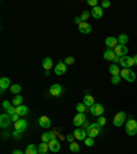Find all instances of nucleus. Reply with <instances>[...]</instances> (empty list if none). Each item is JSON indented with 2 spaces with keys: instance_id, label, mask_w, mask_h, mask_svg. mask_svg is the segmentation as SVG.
Masks as SVG:
<instances>
[{
  "instance_id": "47",
  "label": "nucleus",
  "mask_w": 137,
  "mask_h": 154,
  "mask_svg": "<svg viewBox=\"0 0 137 154\" xmlns=\"http://www.w3.org/2000/svg\"><path fill=\"white\" fill-rule=\"evenodd\" d=\"M12 154H25V153H22L21 150H14L12 151Z\"/></svg>"
},
{
  "instance_id": "19",
  "label": "nucleus",
  "mask_w": 137,
  "mask_h": 154,
  "mask_svg": "<svg viewBox=\"0 0 137 154\" xmlns=\"http://www.w3.org/2000/svg\"><path fill=\"white\" fill-rule=\"evenodd\" d=\"M114 51H115V54L119 55V57H125V55H128V47L122 46V44H118V46L114 48Z\"/></svg>"
},
{
  "instance_id": "2",
  "label": "nucleus",
  "mask_w": 137,
  "mask_h": 154,
  "mask_svg": "<svg viewBox=\"0 0 137 154\" xmlns=\"http://www.w3.org/2000/svg\"><path fill=\"white\" fill-rule=\"evenodd\" d=\"M100 132H101V127L99 125L98 122H93V124H90L89 128L87 129L88 136H89V138H93V139L96 138V136L100 135Z\"/></svg>"
},
{
  "instance_id": "10",
  "label": "nucleus",
  "mask_w": 137,
  "mask_h": 154,
  "mask_svg": "<svg viewBox=\"0 0 137 154\" xmlns=\"http://www.w3.org/2000/svg\"><path fill=\"white\" fill-rule=\"evenodd\" d=\"M62 92H63V87L60 84H52L50 88V94L52 97H60Z\"/></svg>"
},
{
  "instance_id": "30",
  "label": "nucleus",
  "mask_w": 137,
  "mask_h": 154,
  "mask_svg": "<svg viewBox=\"0 0 137 154\" xmlns=\"http://www.w3.org/2000/svg\"><path fill=\"white\" fill-rule=\"evenodd\" d=\"M11 102H12V105H14L15 108H17V106H21V105H22V102H23V98H22L21 95H15V98L11 100Z\"/></svg>"
},
{
  "instance_id": "41",
  "label": "nucleus",
  "mask_w": 137,
  "mask_h": 154,
  "mask_svg": "<svg viewBox=\"0 0 137 154\" xmlns=\"http://www.w3.org/2000/svg\"><path fill=\"white\" fill-rule=\"evenodd\" d=\"M12 102H8V100H3V108H4V110H7L10 106H12Z\"/></svg>"
},
{
  "instance_id": "13",
  "label": "nucleus",
  "mask_w": 137,
  "mask_h": 154,
  "mask_svg": "<svg viewBox=\"0 0 137 154\" xmlns=\"http://www.w3.org/2000/svg\"><path fill=\"white\" fill-rule=\"evenodd\" d=\"M7 88H11V81L8 77H1L0 79V92L3 94Z\"/></svg>"
},
{
  "instance_id": "22",
  "label": "nucleus",
  "mask_w": 137,
  "mask_h": 154,
  "mask_svg": "<svg viewBox=\"0 0 137 154\" xmlns=\"http://www.w3.org/2000/svg\"><path fill=\"white\" fill-rule=\"evenodd\" d=\"M85 106H88V108H92L96 102H95V98L92 97V95H84V102H82Z\"/></svg>"
},
{
  "instance_id": "17",
  "label": "nucleus",
  "mask_w": 137,
  "mask_h": 154,
  "mask_svg": "<svg viewBox=\"0 0 137 154\" xmlns=\"http://www.w3.org/2000/svg\"><path fill=\"white\" fill-rule=\"evenodd\" d=\"M78 30H79V33H82V35H88V33L92 32V26H90L88 22H82V24L78 25Z\"/></svg>"
},
{
  "instance_id": "6",
  "label": "nucleus",
  "mask_w": 137,
  "mask_h": 154,
  "mask_svg": "<svg viewBox=\"0 0 137 154\" xmlns=\"http://www.w3.org/2000/svg\"><path fill=\"white\" fill-rule=\"evenodd\" d=\"M90 113H92V116H95V117H100V116H103V113H104V106L101 103H95L92 108H89Z\"/></svg>"
},
{
  "instance_id": "37",
  "label": "nucleus",
  "mask_w": 137,
  "mask_h": 154,
  "mask_svg": "<svg viewBox=\"0 0 137 154\" xmlns=\"http://www.w3.org/2000/svg\"><path fill=\"white\" fill-rule=\"evenodd\" d=\"M106 121H107V120H106V118L103 117V116H100V117H98V121H96V122H98V124H99L100 127H103V125L106 124Z\"/></svg>"
},
{
  "instance_id": "20",
  "label": "nucleus",
  "mask_w": 137,
  "mask_h": 154,
  "mask_svg": "<svg viewBox=\"0 0 137 154\" xmlns=\"http://www.w3.org/2000/svg\"><path fill=\"white\" fill-rule=\"evenodd\" d=\"M52 139H56V132H44L43 135H41V142L48 143V142H51Z\"/></svg>"
},
{
  "instance_id": "9",
  "label": "nucleus",
  "mask_w": 137,
  "mask_h": 154,
  "mask_svg": "<svg viewBox=\"0 0 137 154\" xmlns=\"http://www.w3.org/2000/svg\"><path fill=\"white\" fill-rule=\"evenodd\" d=\"M54 72H55V74L56 76H63L66 72H67V65L65 63V62H59L56 66L54 68Z\"/></svg>"
},
{
  "instance_id": "26",
  "label": "nucleus",
  "mask_w": 137,
  "mask_h": 154,
  "mask_svg": "<svg viewBox=\"0 0 137 154\" xmlns=\"http://www.w3.org/2000/svg\"><path fill=\"white\" fill-rule=\"evenodd\" d=\"M48 150H50V146H48V143H45V142H41V143L39 144V154H47Z\"/></svg>"
},
{
  "instance_id": "24",
  "label": "nucleus",
  "mask_w": 137,
  "mask_h": 154,
  "mask_svg": "<svg viewBox=\"0 0 137 154\" xmlns=\"http://www.w3.org/2000/svg\"><path fill=\"white\" fill-rule=\"evenodd\" d=\"M52 66H54V62H52V59L51 58H44V61H43V68L45 69V70H51L52 69ZM55 68V66H54Z\"/></svg>"
},
{
  "instance_id": "36",
  "label": "nucleus",
  "mask_w": 137,
  "mask_h": 154,
  "mask_svg": "<svg viewBox=\"0 0 137 154\" xmlns=\"http://www.w3.org/2000/svg\"><path fill=\"white\" fill-rule=\"evenodd\" d=\"M63 62H65V63L68 66V65H73V63H74V62H76V59H74L73 57H66V58H65V61H63Z\"/></svg>"
},
{
  "instance_id": "23",
  "label": "nucleus",
  "mask_w": 137,
  "mask_h": 154,
  "mask_svg": "<svg viewBox=\"0 0 137 154\" xmlns=\"http://www.w3.org/2000/svg\"><path fill=\"white\" fill-rule=\"evenodd\" d=\"M108 72L111 76H121V69H119L118 65H114L112 63L110 68H108Z\"/></svg>"
},
{
  "instance_id": "16",
  "label": "nucleus",
  "mask_w": 137,
  "mask_h": 154,
  "mask_svg": "<svg viewBox=\"0 0 137 154\" xmlns=\"http://www.w3.org/2000/svg\"><path fill=\"white\" fill-rule=\"evenodd\" d=\"M106 46H107V48H111V50H114L117 46H118V39L114 36H108L107 39H106Z\"/></svg>"
},
{
  "instance_id": "45",
  "label": "nucleus",
  "mask_w": 137,
  "mask_h": 154,
  "mask_svg": "<svg viewBox=\"0 0 137 154\" xmlns=\"http://www.w3.org/2000/svg\"><path fill=\"white\" fill-rule=\"evenodd\" d=\"M112 62H114V65H118L119 62H121V57H119V55H117V57L114 58V61H112Z\"/></svg>"
},
{
  "instance_id": "34",
  "label": "nucleus",
  "mask_w": 137,
  "mask_h": 154,
  "mask_svg": "<svg viewBox=\"0 0 137 154\" xmlns=\"http://www.w3.org/2000/svg\"><path fill=\"white\" fill-rule=\"evenodd\" d=\"M84 142H85V146H88V147H92L95 144V139H93V138H89V136H88Z\"/></svg>"
},
{
  "instance_id": "40",
  "label": "nucleus",
  "mask_w": 137,
  "mask_h": 154,
  "mask_svg": "<svg viewBox=\"0 0 137 154\" xmlns=\"http://www.w3.org/2000/svg\"><path fill=\"white\" fill-rule=\"evenodd\" d=\"M88 4L92 6V8H93V7H98V6H99V1H98V0H88Z\"/></svg>"
},
{
  "instance_id": "18",
  "label": "nucleus",
  "mask_w": 137,
  "mask_h": 154,
  "mask_svg": "<svg viewBox=\"0 0 137 154\" xmlns=\"http://www.w3.org/2000/svg\"><path fill=\"white\" fill-rule=\"evenodd\" d=\"M14 127H15V129H17V131H21V132H23V131L28 128V121H26V120H23V118H21L19 121L14 122Z\"/></svg>"
},
{
  "instance_id": "21",
  "label": "nucleus",
  "mask_w": 137,
  "mask_h": 154,
  "mask_svg": "<svg viewBox=\"0 0 137 154\" xmlns=\"http://www.w3.org/2000/svg\"><path fill=\"white\" fill-rule=\"evenodd\" d=\"M117 57V54H115V51L114 50H111V48H107V50L104 51V54H103V58H104L106 61H114V58Z\"/></svg>"
},
{
  "instance_id": "32",
  "label": "nucleus",
  "mask_w": 137,
  "mask_h": 154,
  "mask_svg": "<svg viewBox=\"0 0 137 154\" xmlns=\"http://www.w3.org/2000/svg\"><path fill=\"white\" fill-rule=\"evenodd\" d=\"M68 149H70V151H71V153H78V151H79V144L71 142V143H70V146H68Z\"/></svg>"
},
{
  "instance_id": "11",
  "label": "nucleus",
  "mask_w": 137,
  "mask_h": 154,
  "mask_svg": "<svg viewBox=\"0 0 137 154\" xmlns=\"http://www.w3.org/2000/svg\"><path fill=\"white\" fill-rule=\"evenodd\" d=\"M73 135H74V138H76L77 140H85L88 138V133L84 128H77Z\"/></svg>"
},
{
  "instance_id": "39",
  "label": "nucleus",
  "mask_w": 137,
  "mask_h": 154,
  "mask_svg": "<svg viewBox=\"0 0 137 154\" xmlns=\"http://www.w3.org/2000/svg\"><path fill=\"white\" fill-rule=\"evenodd\" d=\"M111 6V1L110 0H104V1H101V8H108Z\"/></svg>"
},
{
  "instance_id": "5",
  "label": "nucleus",
  "mask_w": 137,
  "mask_h": 154,
  "mask_svg": "<svg viewBox=\"0 0 137 154\" xmlns=\"http://www.w3.org/2000/svg\"><path fill=\"white\" fill-rule=\"evenodd\" d=\"M119 65H121L123 69H130L132 66H134L136 63H134L133 57L125 55V57H121V62H119Z\"/></svg>"
},
{
  "instance_id": "29",
  "label": "nucleus",
  "mask_w": 137,
  "mask_h": 154,
  "mask_svg": "<svg viewBox=\"0 0 137 154\" xmlns=\"http://www.w3.org/2000/svg\"><path fill=\"white\" fill-rule=\"evenodd\" d=\"M10 91L14 94V95H19V92L22 91V87L19 85V84H12L11 88H10Z\"/></svg>"
},
{
  "instance_id": "7",
  "label": "nucleus",
  "mask_w": 137,
  "mask_h": 154,
  "mask_svg": "<svg viewBox=\"0 0 137 154\" xmlns=\"http://www.w3.org/2000/svg\"><path fill=\"white\" fill-rule=\"evenodd\" d=\"M87 121V116H85V113H77L76 116H74V118H73V124L76 127H82V124Z\"/></svg>"
},
{
  "instance_id": "15",
  "label": "nucleus",
  "mask_w": 137,
  "mask_h": 154,
  "mask_svg": "<svg viewBox=\"0 0 137 154\" xmlns=\"http://www.w3.org/2000/svg\"><path fill=\"white\" fill-rule=\"evenodd\" d=\"M90 17L95 19H100L101 17H103V8L101 7H93L92 10H90Z\"/></svg>"
},
{
  "instance_id": "4",
  "label": "nucleus",
  "mask_w": 137,
  "mask_h": 154,
  "mask_svg": "<svg viewBox=\"0 0 137 154\" xmlns=\"http://www.w3.org/2000/svg\"><path fill=\"white\" fill-rule=\"evenodd\" d=\"M121 77L129 83H133L134 80H136V73H134L132 69H122V70H121Z\"/></svg>"
},
{
  "instance_id": "25",
  "label": "nucleus",
  "mask_w": 137,
  "mask_h": 154,
  "mask_svg": "<svg viewBox=\"0 0 137 154\" xmlns=\"http://www.w3.org/2000/svg\"><path fill=\"white\" fill-rule=\"evenodd\" d=\"M28 111H29V109H28V106H25V105L17 106V114H19L21 117H22V116H26V114H28Z\"/></svg>"
},
{
  "instance_id": "44",
  "label": "nucleus",
  "mask_w": 137,
  "mask_h": 154,
  "mask_svg": "<svg viewBox=\"0 0 137 154\" xmlns=\"http://www.w3.org/2000/svg\"><path fill=\"white\" fill-rule=\"evenodd\" d=\"M66 139H67L68 142L71 143V142H74V139H76V138H74V135H67V136H66Z\"/></svg>"
},
{
  "instance_id": "46",
  "label": "nucleus",
  "mask_w": 137,
  "mask_h": 154,
  "mask_svg": "<svg viewBox=\"0 0 137 154\" xmlns=\"http://www.w3.org/2000/svg\"><path fill=\"white\" fill-rule=\"evenodd\" d=\"M74 22H76L77 25H79V24H82V19H81V17H76V18H74Z\"/></svg>"
},
{
  "instance_id": "42",
  "label": "nucleus",
  "mask_w": 137,
  "mask_h": 154,
  "mask_svg": "<svg viewBox=\"0 0 137 154\" xmlns=\"http://www.w3.org/2000/svg\"><path fill=\"white\" fill-rule=\"evenodd\" d=\"M19 117H21V116L15 113V114H12V116H11V120H12V121H14V122H17V121H19V120H21V118H19Z\"/></svg>"
},
{
  "instance_id": "28",
  "label": "nucleus",
  "mask_w": 137,
  "mask_h": 154,
  "mask_svg": "<svg viewBox=\"0 0 137 154\" xmlns=\"http://www.w3.org/2000/svg\"><path fill=\"white\" fill-rule=\"evenodd\" d=\"M128 41H129V36L125 35V33H121L118 36V44H122V46H126Z\"/></svg>"
},
{
  "instance_id": "12",
  "label": "nucleus",
  "mask_w": 137,
  "mask_h": 154,
  "mask_svg": "<svg viewBox=\"0 0 137 154\" xmlns=\"http://www.w3.org/2000/svg\"><path fill=\"white\" fill-rule=\"evenodd\" d=\"M39 125L41 127V128H51V125H52V122H51L50 117H47V116H41V117L39 118Z\"/></svg>"
},
{
  "instance_id": "27",
  "label": "nucleus",
  "mask_w": 137,
  "mask_h": 154,
  "mask_svg": "<svg viewBox=\"0 0 137 154\" xmlns=\"http://www.w3.org/2000/svg\"><path fill=\"white\" fill-rule=\"evenodd\" d=\"M25 154H39V147H36L33 143H30L29 146L26 147Z\"/></svg>"
},
{
  "instance_id": "3",
  "label": "nucleus",
  "mask_w": 137,
  "mask_h": 154,
  "mask_svg": "<svg viewBox=\"0 0 137 154\" xmlns=\"http://www.w3.org/2000/svg\"><path fill=\"white\" fill-rule=\"evenodd\" d=\"M126 113L125 111H119V113H117L115 114V117H114V120H112V124L115 127H122L125 122L128 121L126 120Z\"/></svg>"
},
{
  "instance_id": "8",
  "label": "nucleus",
  "mask_w": 137,
  "mask_h": 154,
  "mask_svg": "<svg viewBox=\"0 0 137 154\" xmlns=\"http://www.w3.org/2000/svg\"><path fill=\"white\" fill-rule=\"evenodd\" d=\"M11 116L8 114V113H3V114L0 116V127L1 128H8L11 124Z\"/></svg>"
},
{
  "instance_id": "14",
  "label": "nucleus",
  "mask_w": 137,
  "mask_h": 154,
  "mask_svg": "<svg viewBox=\"0 0 137 154\" xmlns=\"http://www.w3.org/2000/svg\"><path fill=\"white\" fill-rule=\"evenodd\" d=\"M48 146H50V151H52V153L60 151V143L58 139H52L51 142H48Z\"/></svg>"
},
{
  "instance_id": "33",
  "label": "nucleus",
  "mask_w": 137,
  "mask_h": 154,
  "mask_svg": "<svg viewBox=\"0 0 137 154\" xmlns=\"http://www.w3.org/2000/svg\"><path fill=\"white\" fill-rule=\"evenodd\" d=\"M121 80H122L121 76H112V77H111V83L114 84V85H118L119 83H121Z\"/></svg>"
},
{
  "instance_id": "31",
  "label": "nucleus",
  "mask_w": 137,
  "mask_h": 154,
  "mask_svg": "<svg viewBox=\"0 0 137 154\" xmlns=\"http://www.w3.org/2000/svg\"><path fill=\"white\" fill-rule=\"evenodd\" d=\"M76 110L78 113H87L88 111V106H85L84 103H77L76 105Z\"/></svg>"
},
{
  "instance_id": "35",
  "label": "nucleus",
  "mask_w": 137,
  "mask_h": 154,
  "mask_svg": "<svg viewBox=\"0 0 137 154\" xmlns=\"http://www.w3.org/2000/svg\"><path fill=\"white\" fill-rule=\"evenodd\" d=\"M90 17V13L89 11H82V14H81V19H82V22H87L88 21V18Z\"/></svg>"
},
{
  "instance_id": "38",
  "label": "nucleus",
  "mask_w": 137,
  "mask_h": 154,
  "mask_svg": "<svg viewBox=\"0 0 137 154\" xmlns=\"http://www.w3.org/2000/svg\"><path fill=\"white\" fill-rule=\"evenodd\" d=\"M6 111H7L10 116H12V114H15V113H17V108H14V106H10V108H8Z\"/></svg>"
},
{
  "instance_id": "1",
  "label": "nucleus",
  "mask_w": 137,
  "mask_h": 154,
  "mask_svg": "<svg viewBox=\"0 0 137 154\" xmlns=\"http://www.w3.org/2000/svg\"><path fill=\"white\" fill-rule=\"evenodd\" d=\"M125 128H126V133L129 136H134L137 133V121L134 118H129L125 122Z\"/></svg>"
},
{
  "instance_id": "48",
  "label": "nucleus",
  "mask_w": 137,
  "mask_h": 154,
  "mask_svg": "<svg viewBox=\"0 0 137 154\" xmlns=\"http://www.w3.org/2000/svg\"><path fill=\"white\" fill-rule=\"evenodd\" d=\"M133 59H134V63L137 65V54H136V55H133Z\"/></svg>"
},
{
  "instance_id": "43",
  "label": "nucleus",
  "mask_w": 137,
  "mask_h": 154,
  "mask_svg": "<svg viewBox=\"0 0 137 154\" xmlns=\"http://www.w3.org/2000/svg\"><path fill=\"white\" fill-rule=\"evenodd\" d=\"M12 136H14L15 139H18V138H21V131H17V129H15L14 132H12Z\"/></svg>"
}]
</instances>
